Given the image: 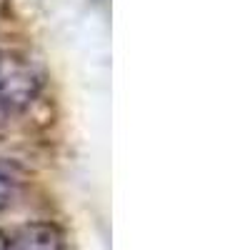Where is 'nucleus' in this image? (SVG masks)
<instances>
[{
  "label": "nucleus",
  "instance_id": "nucleus-1",
  "mask_svg": "<svg viewBox=\"0 0 250 250\" xmlns=\"http://www.w3.org/2000/svg\"><path fill=\"white\" fill-rule=\"evenodd\" d=\"M40 73L20 53H0V105L23 110L40 93Z\"/></svg>",
  "mask_w": 250,
  "mask_h": 250
},
{
  "label": "nucleus",
  "instance_id": "nucleus-2",
  "mask_svg": "<svg viewBox=\"0 0 250 250\" xmlns=\"http://www.w3.org/2000/svg\"><path fill=\"white\" fill-rule=\"evenodd\" d=\"M3 250H65V240L53 223H25L5 238Z\"/></svg>",
  "mask_w": 250,
  "mask_h": 250
},
{
  "label": "nucleus",
  "instance_id": "nucleus-3",
  "mask_svg": "<svg viewBox=\"0 0 250 250\" xmlns=\"http://www.w3.org/2000/svg\"><path fill=\"white\" fill-rule=\"evenodd\" d=\"M8 198H10V185H8V178H5V173L0 170V210L8 205Z\"/></svg>",
  "mask_w": 250,
  "mask_h": 250
}]
</instances>
